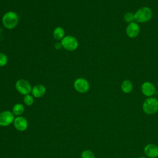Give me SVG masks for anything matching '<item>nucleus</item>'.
Segmentation results:
<instances>
[{
	"label": "nucleus",
	"mask_w": 158,
	"mask_h": 158,
	"mask_svg": "<svg viewBox=\"0 0 158 158\" xmlns=\"http://www.w3.org/2000/svg\"><path fill=\"white\" fill-rule=\"evenodd\" d=\"M18 22V15L14 11H9L6 12L2 18V23L4 27L7 29L14 28L17 25Z\"/></svg>",
	"instance_id": "obj_1"
},
{
	"label": "nucleus",
	"mask_w": 158,
	"mask_h": 158,
	"mask_svg": "<svg viewBox=\"0 0 158 158\" xmlns=\"http://www.w3.org/2000/svg\"><path fill=\"white\" fill-rule=\"evenodd\" d=\"M135 20L138 23H145L149 21L153 15L152 10L148 7H142L134 14Z\"/></svg>",
	"instance_id": "obj_2"
},
{
	"label": "nucleus",
	"mask_w": 158,
	"mask_h": 158,
	"mask_svg": "<svg viewBox=\"0 0 158 158\" xmlns=\"http://www.w3.org/2000/svg\"><path fill=\"white\" fill-rule=\"evenodd\" d=\"M143 110L148 115L156 114L158 111V99L152 97L146 99L143 104Z\"/></svg>",
	"instance_id": "obj_3"
},
{
	"label": "nucleus",
	"mask_w": 158,
	"mask_h": 158,
	"mask_svg": "<svg viewBox=\"0 0 158 158\" xmlns=\"http://www.w3.org/2000/svg\"><path fill=\"white\" fill-rule=\"evenodd\" d=\"M60 43L62 47L69 51H73L77 49L78 46V40L73 36L67 35L64 37Z\"/></svg>",
	"instance_id": "obj_4"
},
{
	"label": "nucleus",
	"mask_w": 158,
	"mask_h": 158,
	"mask_svg": "<svg viewBox=\"0 0 158 158\" xmlns=\"http://www.w3.org/2000/svg\"><path fill=\"white\" fill-rule=\"evenodd\" d=\"M15 88L17 91L23 95L28 94L31 92V86L30 83L25 79H20L15 83Z\"/></svg>",
	"instance_id": "obj_5"
},
{
	"label": "nucleus",
	"mask_w": 158,
	"mask_h": 158,
	"mask_svg": "<svg viewBox=\"0 0 158 158\" xmlns=\"http://www.w3.org/2000/svg\"><path fill=\"white\" fill-rule=\"evenodd\" d=\"M75 89L80 93H86L89 89V83L88 81L84 78H78L73 83Z\"/></svg>",
	"instance_id": "obj_6"
},
{
	"label": "nucleus",
	"mask_w": 158,
	"mask_h": 158,
	"mask_svg": "<svg viewBox=\"0 0 158 158\" xmlns=\"http://www.w3.org/2000/svg\"><path fill=\"white\" fill-rule=\"evenodd\" d=\"M15 118L14 114L9 110H4L0 112V125L6 127L14 122Z\"/></svg>",
	"instance_id": "obj_7"
},
{
	"label": "nucleus",
	"mask_w": 158,
	"mask_h": 158,
	"mask_svg": "<svg viewBox=\"0 0 158 158\" xmlns=\"http://www.w3.org/2000/svg\"><path fill=\"white\" fill-rule=\"evenodd\" d=\"M140 28L139 25L136 22H131L128 23L126 28V33L127 36L131 38L136 37L139 33Z\"/></svg>",
	"instance_id": "obj_8"
},
{
	"label": "nucleus",
	"mask_w": 158,
	"mask_h": 158,
	"mask_svg": "<svg viewBox=\"0 0 158 158\" xmlns=\"http://www.w3.org/2000/svg\"><path fill=\"white\" fill-rule=\"evenodd\" d=\"M141 90L144 96L150 97L154 94L156 92V88L151 82L145 81L142 84Z\"/></svg>",
	"instance_id": "obj_9"
},
{
	"label": "nucleus",
	"mask_w": 158,
	"mask_h": 158,
	"mask_svg": "<svg viewBox=\"0 0 158 158\" xmlns=\"http://www.w3.org/2000/svg\"><path fill=\"white\" fill-rule=\"evenodd\" d=\"M144 154L149 158H156L158 157V146L154 144H148L144 148Z\"/></svg>",
	"instance_id": "obj_10"
},
{
	"label": "nucleus",
	"mask_w": 158,
	"mask_h": 158,
	"mask_svg": "<svg viewBox=\"0 0 158 158\" xmlns=\"http://www.w3.org/2000/svg\"><path fill=\"white\" fill-rule=\"evenodd\" d=\"M14 127L19 131H25L28 127V122L27 119L22 116H18L14 120Z\"/></svg>",
	"instance_id": "obj_11"
},
{
	"label": "nucleus",
	"mask_w": 158,
	"mask_h": 158,
	"mask_svg": "<svg viewBox=\"0 0 158 158\" xmlns=\"http://www.w3.org/2000/svg\"><path fill=\"white\" fill-rule=\"evenodd\" d=\"M46 87L43 85L39 84L34 86L32 88L31 93L33 97L39 98L44 95V94L46 93Z\"/></svg>",
	"instance_id": "obj_12"
},
{
	"label": "nucleus",
	"mask_w": 158,
	"mask_h": 158,
	"mask_svg": "<svg viewBox=\"0 0 158 158\" xmlns=\"http://www.w3.org/2000/svg\"><path fill=\"white\" fill-rule=\"evenodd\" d=\"M133 88L132 83L128 80H124L121 85V89L125 93H130L132 91Z\"/></svg>",
	"instance_id": "obj_13"
},
{
	"label": "nucleus",
	"mask_w": 158,
	"mask_h": 158,
	"mask_svg": "<svg viewBox=\"0 0 158 158\" xmlns=\"http://www.w3.org/2000/svg\"><path fill=\"white\" fill-rule=\"evenodd\" d=\"M65 31L63 28L60 27H56L53 31V36L57 40H62L65 36Z\"/></svg>",
	"instance_id": "obj_14"
},
{
	"label": "nucleus",
	"mask_w": 158,
	"mask_h": 158,
	"mask_svg": "<svg viewBox=\"0 0 158 158\" xmlns=\"http://www.w3.org/2000/svg\"><path fill=\"white\" fill-rule=\"evenodd\" d=\"M23 112H24V106L20 103L15 104L12 107V113L15 115L20 116L23 113Z\"/></svg>",
	"instance_id": "obj_15"
},
{
	"label": "nucleus",
	"mask_w": 158,
	"mask_h": 158,
	"mask_svg": "<svg viewBox=\"0 0 158 158\" xmlns=\"http://www.w3.org/2000/svg\"><path fill=\"white\" fill-rule=\"evenodd\" d=\"M124 20L127 23H131L135 20V15L131 12H126L123 16Z\"/></svg>",
	"instance_id": "obj_16"
},
{
	"label": "nucleus",
	"mask_w": 158,
	"mask_h": 158,
	"mask_svg": "<svg viewBox=\"0 0 158 158\" xmlns=\"http://www.w3.org/2000/svg\"><path fill=\"white\" fill-rule=\"evenodd\" d=\"M23 102L27 106H31L33 104V102H34L33 97L29 94L25 95L23 98Z\"/></svg>",
	"instance_id": "obj_17"
},
{
	"label": "nucleus",
	"mask_w": 158,
	"mask_h": 158,
	"mask_svg": "<svg viewBox=\"0 0 158 158\" xmlns=\"http://www.w3.org/2000/svg\"><path fill=\"white\" fill-rule=\"evenodd\" d=\"M81 158H94V153L90 150H85L81 153Z\"/></svg>",
	"instance_id": "obj_18"
},
{
	"label": "nucleus",
	"mask_w": 158,
	"mask_h": 158,
	"mask_svg": "<svg viewBox=\"0 0 158 158\" xmlns=\"http://www.w3.org/2000/svg\"><path fill=\"white\" fill-rule=\"evenodd\" d=\"M8 61L7 56L2 52H0V67L5 66Z\"/></svg>",
	"instance_id": "obj_19"
},
{
	"label": "nucleus",
	"mask_w": 158,
	"mask_h": 158,
	"mask_svg": "<svg viewBox=\"0 0 158 158\" xmlns=\"http://www.w3.org/2000/svg\"><path fill=\"white\" fill-rule=\"evenodd\" d=\"M55 48L56 49H60L61 48V47H62V44H61V43H56L55 44Z\"/></svg>",
	"instance_id": "obj_20"
},
{
	"label": "nucleus",
	"mask_w": 158,
	"mask_h": 158,
	"mask_svg": "<svg viewBox=\"0 0 158 158\" xmlns=\"http://www.w3.org/2000/svg\"><path fill=\"white\" fill-rule=\"evenodd\" d=\"M138 158H146V157H138Z\"/></svg>",
	"instance_id": "obj_21"
},
{
	"label": "nucleus",
	"mask_w": 158,
	"mask_h": 158,
	"mask_svg": "<svg viewBox=\"0 0 158 158\" xmlns=\"http://www.w3.org/2000/svg\"><path fill=\"white\" fill-rule=\"evenodd\" d=\"M157 86H158V83H157Z\"/></svg>",
	"instance_id": "obj_22"
}]
</instances>
